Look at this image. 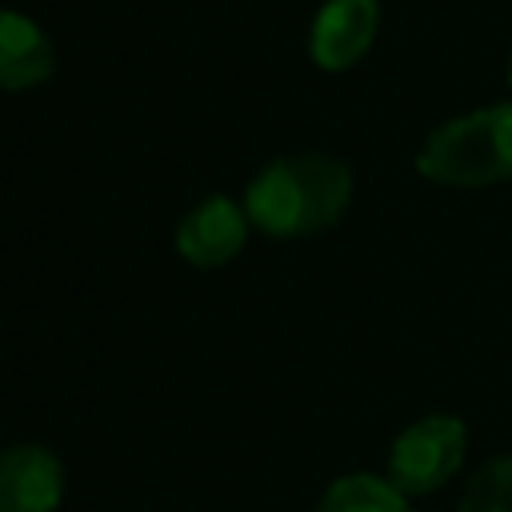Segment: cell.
Wrapping results in <instances>:
<instances>
[{"instance_id": "3957f363", "label": "cell", "mask_w": 512, "mask_h": 512, "mask_svg": "<svg viewBox=\"0 0 512 512\" xmlns=\"http://www.w3.org/2000/svg\"><path fill=\"white\" fill-rule=\"evenodd\" d=\"M464 448H468V428L456 416H420L416 424H408L388 452V480L404 492V496H428L436 488H444L456 468L464 464Z\"/></svg>"}, {"instance_id": "30bf717a", "label": "cell", "mask_w": 512, "mask_h": 512, "mask_svg": "<svg viewBox=\"0 0 512 512\" xmlns=\"http://www.w3.org/2000/svg\"><path fill=\"white\" fill-rule=\"evenodd\" d=\"M504 76H508V88H512V52H508V68H504Z\"/></svg>"}, {"instance_id": "9c48e42d", "label": "cell", "mask_w": 512, "mask_h": 512, "mask_svg": "<svg viewBox=\"0 0 512 512\" xmlns=\"http://www.w3.org/2000/svg\"><path fill=\"white\" fill-rule=\"evenodd\" d=\"M460 512H512V456H492L472 472Z\"/></svg>"}, {"instance_id": "6da1fadb", "label": "cell", "mask_w": 512, "mask_h": 512, "mask_svg": "<svg viewBox=\"0 0 512 512\" xmlns=\"http://www.w3.org/2000/svg\"><path fill=\"white\" fill-rule=\"evenodd\" d=\"M352 204V168L324 152L280 156L264 164L244 188V212L256 232L272 240H300L328 232Z\"/></svg>"}, {"instance_id": "52a82bcc", "label": "cell", "mask_w": 512, "mask_h": 512, "mask_svg": "<svg viewBox=\"0 0 512 512\" xmlns=\"http://www.w3.org/2000/svg\"><path fill=\"white\" fill-rule=\"evenodd\" d=\"M52 68H56L52 40L28 16L0 8V88L8 92L36 88L52 76Z\"/></svg>"}, {"instance_id": "ba28073f", "label": "cell", "mask_w": 512, "mask_h": 512, "mask_svg": "<svg viewBox=\"0 0 512 512\" xmlns=\"http://www.w3.org/2000/svg\"><path fill=\"white\" fill-rule=\"evenodd\" d=\"M312 512H408V496L372 472H348L324 488Z\"/></svg>"}, {"instance_id": "5b68a950", "label": "cell", "mask_w": 512, "mask_h": 512, "mask_svg": "<svg viewBox=\"0 0 512 512\" xmlns=\"http://www.w3.org/2000/svg\"><path fill=\"white\" fill-rule=\"evenodd\" d=\"M376 28H380L376 0H328L312 20L308 56L324 72H344L368 56Z\"/></svg>"}, {"instance_id": "277c9868", "label": "cell", "mask_w": 512, "mask_h": 512, "mask_svg": "<svg viewBox=\"0 0 512 512\" xmlns=\"http://www.w3.org/2000/svg\"><path fill=\"white\" fill-rule=\"evenodd\" d=\"M248 228H252V220H248L244 204H236L228 196H208L192 212L180 216L176 252L192 268H224L240 256V248L248 240Z\"/></svg>"}, {"instance_id": "7a4b0ae2", "label": "cell", "mask_w": 512, "mask_h": 512, "mask_svg": "<svg viewBox=\"0 0 512 512\" xmlns=\"http://www.w3.org/2000/svg\"><path fill=\"white\" fill-rule=\"evenodd\" d=\"M416 172L448 188L512 180V100L444 120L416 152Z\"/></svg>"}, {"instance_id": "8992f818", "label": "cell", "mask_w": 512, "mask_h": 512, "mask_svg": "<svg viewBox=\"0 0 512 512\" xmlns=\"http://www.w3.org/2000/svg\"><path fill=\"white\" fill-rule=\"evenodd\" d=\"M64 500V464L44 444L0 452V512H56Z\"/></svg>"}]
</instances>
